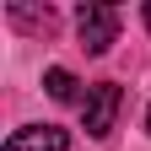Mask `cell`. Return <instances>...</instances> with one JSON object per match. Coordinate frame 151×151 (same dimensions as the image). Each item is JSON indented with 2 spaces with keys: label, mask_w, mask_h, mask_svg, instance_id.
<instances>
[{
  "label": "cell",
  "mask_w": 151,
  "mask_h": 151,
  "mask_svg": "<svg viewBox=\"0 0 151 151\" xmlns=\"http://www.w3.org/2000/svg\"><path fill=\"white\" fill-rule=\"evenodd\" d=\"M43 86H49V97H54V103H76V97H81L76 76H70V70H60V65H54V70H43Z\"/></svg>",
  "instance_id": "277c9868"
},
{
  "label": "cell",
  "mask_w": 151,
  "mask_h": 151,
  "mask_svg": "<svg viewBox=\"0 0 151 151\" xmlns=\"http://www.w3.org/2000/svg\"><path fill=\"white\" fill-rule=\"evenodd\" d=\"M76 27H81V49L86 54H108L113 38H119V11L113 6H81L76 11Z\"/></svg>",
  "instance_id": "7a4b0ae2"
},
{
  "label": "cell",
  "mask_w": 151,
  "mask_h": 151,
  "mask_svg": "<svg viewBox=\"0 0 151 151\" xmlns=\"http://www.w3.org/2000/svg\"><path fill=\"white\" fill-rule=\"evenodd\" d=\"M140 16H146V27H151V0H146V11H140Z\"/></svg>",
  "instance_id": "5b68a950"
},
{
  "label": "cell",
  "mask_w": 151,
  "mask_h": 151,
  "mask_svg": "<svg viewBox=\"0 0 151 151\" xmlns=\"http://www.w3.org/2000/svg\"><path fill=\"white\" fill-rule=\"evenodd\" d=\"M119 103H124V92L113 86V81H97V86H86V97H81V119H86V135L92 140H103L113 119H119Z\"/></svg>",
  "instance_id": "6da1fadb"
},
{
  "label": "cell",
  "mask_w": 151,
  "mask_h": 151,
  "mask_svg": "<svg viewBox=\"0 0 151 151\" xmlns=\"http://www.w3.org/2000/svg\"><path fill=\"white\" fill-rule=\"evenodd\" d=\"M146 129H151V108H146Z\"/></svg>",
  "instance_id": "8992f818"
},
{
  "label": "cell",
  "mask_w": 151,
  "mask_h": 151,
  "mask_svg": "<svg viewBox=\"0 0 151 151\" xmlns=\"http://www.w3.org/2000/svg\"><path fill=\"white\" fill-rule=\"evenodd\" d=\"M65 146H70V135L54 129V124H27L6 140V151H65Z\"/></svg>",
  "instance_id": "3957f363"
}]
</instances>
